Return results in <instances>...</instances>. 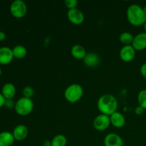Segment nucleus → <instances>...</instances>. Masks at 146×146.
<instances>
[{"label":"nucleus","instance_id":"f8f14e48","mask_svg":"<svg viewBox=\"0 0 146 146\" xmlns=\"http://www.w3.org/2000/svg\"><path fill=\"white\" fill-rule=\"evenodd\" d=\"M29 133L28 128L24 125H18L13 131V136L16 141H21L25 139Z\"/></svg>","mask_w":146,"mask_h":146},{"label":"nucleus","instance_id":"cd10ccee","mask_svg":"<svg viewBox=\"0 0 146 146\" xmlns=\"http://www.w3.org/2000/svg\"><path fill=\"white\" fill-rule=\"evenodd\" d=\"M6 38V34L3 31H0V41H4Z\"/></svg>","mask_w":146,"mask_h":146},{"label":"nucleus","instance_id":"a878e982","mask_svg":"<svg viewBox=\"0 0 146 146\" xmlns=\"http://www.w3.org/2000/svg\"><path fill=\"white\" fill-rule=\"evenodd\" d=\"M143 111H144V109L142 108V107L140 106H137L136 108H135V114H137V115H141V114L143 113Z\"/></svg>","mask_w":146,"mask_h":146},{"label":"nucleus","instance_id":"2eb2a0df","mask_svg":"<svg viewBox=\"0 0 146 146\" xmlns=\"http://www.w3.org/2000/svg\"><path fill=\"white\" fill-rule=\"evenodd\" d=\"M100 62V58L98 54L95 53L87 54L84 58V63L88 67H95L98 65Z\"/></svg>","mask_w":146,"mask_h":146},{"label":"nucleus","instance_id":"bb28decb","mask_svg":"<svg viewBox=\"0 0 146 146\" xmlns=\"http://www.w3.org/2000/svg\"><path fill=\"white\" fill-rule=\"evenodd\" d=\"M5 102H6V98H4V96L1 94V93H0V108L5 105Z\"/></svg>","mask_w":146,"mask_h":146},{"label":"nucleus","instance_id":"6e6552de","mask_svg":"<svg viewBox=\"0 0 146 146\" xmlns=\"http://www.w3.org/2000/svg\"><path fill=\"white\" fill-rule=\"evenodd\" d=\"M135 50L132 45L124 46L120 51V57L125 62H130L135 58Z\"/></svg>","mask_w":146,"mask_h":146},{"label":"nucleus","instance_id":"aec40b11","mask_svg":"<svg viewBox=\"0 0 146 146\" xmlns=\"http://www.w3.org/2000/svg\"><path fill=\"white\" fill-rule=\"evenodd\" d=\"M67 139L64 135H57L53 138L51 141V146H66Z\"/></svg>","mask_w":146,"mask_h":146},{"label":"nucleus","instance_id":"7c9ffc66","mask_svg":"<svg viewBox=\"0 0 146 146\" xmlns=\"http://www.w3.org/2000/svg\"><path fill=\"white\" fill-rule=\"evenodd\" d=\"M144 29H145V33H146V21H145V24H144Z\"/></svg>","mask_w":146,"mask_h":146},{"label":"nucleus","instance_id":"39448f33","mask_svg":"<svg viewBox=\"0 0 146 146\" xmlns=\"http://www.w3.org/2000/svg\"><path fill=\"white\" fill-rule=\"evenodd\" d=\"M11 15L17 19H21L27 14V7L22 0H15L10 6Z\"/></svg>","mask_w":146,"mask_h":146},{"label":"nucleus","instance_id":"7ed1b4c3","mask_svg":"<svg viewBox=\"0 0 146 146\" xmlns=\"http://www.w3.org/2000/svg\"><path fill=\"white\" fill-rule=\"evenodd\" d=\"M84 89L79 84H74L68 86L64 91V97L71 104H74L79 101L83 96Z\"/></svg>","mask_w":146,"mask_h":146},{"label":"nucleus","instance_id":"c756f323","mask_svg":"<svg viewBox=\"0 0 146 146\" xmlns=\"http://www.w3.org/2000/svg\"><path fill=\"white\" fill-rule=\"evenodd\" d=\"M143 10H144V11H145V13L146 14V5L145 6V7H143Z\"/></svg>","mask_w":146,"mask_h":146},{"label":"nucleus","instance_id":"423d86ee","mask_svg":"<svg viewBox=\"0 0 146 146\" xmlns=\"http://www.w3.org/2000/svg\"><path fill=\"white\" fill-rule=\"evenodd\" d=\"M111 124L110 116L104 114H100L97 115L94 120V127L97 131H105L109 127Z\"/></svg>","mask_w":146,"mask_h":146},{"label":"nucleus","instance_id":"f257e3e1","mask_svg":"<svg viewBox=\"0 0 146 146\" xmlns=\"http://www.w3.org/2000/svg\"><path fill=\"white\" fill-rule=\"evenodd\" d=\"M97 106L101 114L110 116L116 111L118 108V101L113 95L105 94L100 97Z\"/></svg>","mask_w":146,"mask_h":146},{"label":"nucleus","instance_id":"9d476101","mask_svg":"<svg viewBox=\"0 0 146 146\" xmlns=\"http://www.w3.org/2000/svg\"><path fill=\"white\" fill-rule=\"evenodd\" d=\"M132 46L135 51H142L146 48V33L142 32L137 34L133 38Z\"/></svg>","mask_w":146,"mask_h":146},{"label":"nucleus","instance_id":"1a4fd4ad","mask_svg":"<svg viewBox=\"0 0 146 146\" xmlns=\"http://www.w3.org/2000/svg\"><path fill=\"white\" fill-rule=\"evenodd\" d=\"M14 58L12 49L9 47L0 48V64L7 65L12 61Z\"/></svg>","mask_w":146,"mask_h":146},{"label":"nucleus","instance_id":"dca6fc26","mask_svg":"<svg viewBox=\"0 0 146 146\" xmlns=\"http://www.w3.org/2000/svg\"><path fill=\"white\" fill-rule=\"evenodd\" d=\"M14 141L15 139L11 133L8 131L0 133V146H11Z\"/></svg>","mask_w":146,"mask_h":146},{"label":"nucleus","instance_id":"4be33fe9","mask_svg":"<svg viewBox=\"0 0 146 146\" xmlns=\"http://www.w3.org/2000/svg\"><path fill=\"white\" fill-rule=\"evenodd\" d=\"M34 88L31 86H26L22 91L23 96H24V98H31V97L34 96Z\"/></svg>","mask_w":146,"mask_h":146},{"label":"nucleus","instance_id":"b1692460","mask_svg":"<svg viewBox=\"0 0 146 146\" xmlns=\"http://www.w3.org/2000/svg\"><path fill=\"white\" fill-rule=\"evenodd\" d=\"M15 104H16V103H14V101H13L12 99L6 100L5 105H4V106H6L7 108H13V107H15Z\"/></svg>","mask_w":146,"mask_h":146},{"label":"nucleus","instance_id":"20e7f679","mask_svg":"<svg viewBox=\"0 0 146 146\" xmlns=\"http://www.w3.org/2000/svg\"><path fill=\"white\" fill-rule=\"evenodd\" d=\"M14 108L18 115L25 116L32 112L34 109V103L31 98L22 97L17 101Z\"/></svg>","mask_w":146,"mask_h":146},{"label":"nucleus","instance_id":"ddd939ff","mask_svg":"<svg viewBox=\"0 0 146 146\" xmlns=\"http://www.w3.org/2000/svg\"><path fill=\"white\" fill-rule=\"evenodd\" d=\"M111 124L117 128H121L124 126L125 123V118L121 113L115 111V113L110 115Z\"/></svg>","mask_w":146,"mask_h":146},{"label":"nucleus","instance_id":"5701e85b","mask_svg":"<svg viewBox=\"0 0 146 146\" xmlns=\"http://www.w3.org/2000/svg\"><path fill=\"white\" fill-rule=\"evenodd\" d=\"M77 4H78L77 0H66L65 1L66 7L69 9V10L76 8Z\"/></svg>","mask_w":146,"mask_h":146},{"label":"nucleus","instance_id":"412c9836","mask_svg":"<svg viewBox=\"0 0 146 146\" xmlns=\"http://www.w3.org/2000/svg\"><path fill=\"white\" fill-rule=\"evenodd\" d=\"M138 104L141 107H142L144 110L146 109V89L141 91L138 96Z\"/></svg>","mask_w":146,"mask_h":146},{"label":"nucleus","instance_id":"f03ea898","mask_svg":"<svg viewBox=\"0 0 146 146\" xmlns=\"http://www.w3.org/2000/svg\"><path fill=\"white\" fill-rule=\"evenodd\" d=\"M127 19L131 24L139 27L145 23L146 14L142 7L138 4H131L127 9Z\"/></svg>","mask_w":146,"mask_h":146},{"label":"nucleus","instance_id":"c85d7f7f","mask_svg":"<svg viewBox=\"0 0 146 146\" xmlns=\"http://www.w3.org/2000/svg\"><path fill=\"white\" fill-rule=\"evenodd\" d=\"M51 141H45L43 143V146H51Z\"/></svg>","mask_w":146,"mask_h":146},{"label":"nucleus","instance_id":"f3484780","mask_svg":"<svg viewBox=\"0 0 146 146\" xmlns=\"http://www.w3.org/2000/svg\"><path fill=\"white\" fill-rule=\"evenodd\" d=\"M71 53V55L76 59H84L87 54L85 48L80 44H76L73 46Z\"/></svg>","mask_w":146,"mask_h":146},{"label":"nucleus","instance_id":"393cba45","mask_svg":"<svg viewBox=\"0 0 146 146\" xmlns=\"http://www.w3.org/2000/svg\"><path fill=\"white\" fill-rule=\"evenodd\" d=\"M140 71H141V74L144 78H146V63L143 64L141 67V69H140Z\"/></svg>","mask_w":146,"mask_h":146},{"label":"nucleus","instance_id":"9b49d317","mask_svg":"<svg viewBox=\"0 0 146 146\" xmlns=\"http://www.w3.org/2000/svg\"><path fill=\"white\" fill-rule=\"evenodd\" d=\"M105 146H123V141L121 137L116 133H109L104 138Z\"/></svg>","mask_w":146,"mask_h":146},{"label":"nucleus","instance_id":"0eeeda50","mask_svg":"<svg viewBox=\"0 0 146 146\" xmlns=\"http://www.w3.org/2000/svg\"><path fill=\"white\" fill-rule=\"evenodd\" d=\"M67 17L70 22L72 23L74 25L81 24L84 22V19H85L84 13L76 8L68 10L67 13Z\"/></svg>","mask_w":146,"mask_h":146},{"label":"nucleus","instance_id":"4468645a","mask_svg":"<svg viewBox=\"0 0 146 146\" xmlns=\"http://www.w3.org/2000/svg\"><path fill=\"white\" fill-rule=\"evenodd\" d=\"M1 94L4 96L6 100L12 99L16 94L15 86L11 83H7L4 84L1 89Z\"/></svg>","mask_w":146,"mask_h":146},{"label":"nucleus","instance_id":"2f4dec72","mask_svg":"<svg viewBox=\"0 0 146 146\" xmlns=\"http://www.w3.org/2000/svg\"><path fill=\"white\" fill-rule=\"evenodd\" d=\"M1 69L0 68V76H1Z\"/></svg>","mask_w":146,"mask_h":146},{"label":"nucleus","instance_id":"a211bd4d","mask_svg":"<svg viewBox=\"0 0 146 146\" xmlns=\"http://www.w3.org/2000/svg\"><path fill=\"white\" fill-rule=\"evenodd\" d=\"M12 51L14 57L17 59H22L27 54V48L22 45H17L14 46Z\"/></svg>","mask_w":146,"mask_h":146},{"label":"nucleus","instance_id":"6ab92c4d","mask_svg":"<svg viewBox=\"0 0 146 146\" xmlns=\"http://www.w3.org/2000/svg\"><path fill=\"white\" fill-rule=\"evenodd\" d=\"M133 36L130 32H123L119 36L120 41L125 46L131 45L133 41Z\"/></svg>","mask_w":146,"mask_h":146}]
</instances>
